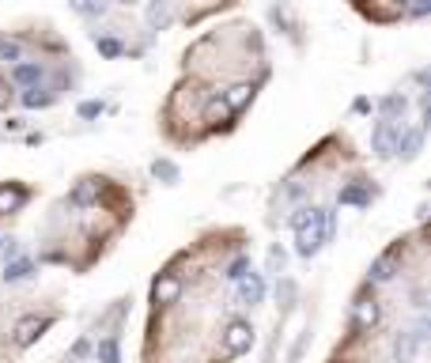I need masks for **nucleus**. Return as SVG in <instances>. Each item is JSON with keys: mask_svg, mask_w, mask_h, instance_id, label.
Returning a JSON list of instances; mask_svg holds the SVG:
<instances>
[{"mask_svg": "<svg viewBox=\"0 0 431 363\" xmlns=\"http://www.w3.org/2000/svg\"><path fill=\"white\" fill-rule=\"evenodd\" d=\"M121 4H132V0H121Z\"/></svg>", "mask_w": 431, "mask_h": 363, "instance_id": "c756f323", "label": "nucleus"}, {"mask_svg": "<svg viewBox=\"0 0 431 363\" xmlns=\"http://www.w3.org/2000/svg\"><path fill=\"white\" fill-rule=\"evenodd\" d=\"M151 174L163 178V182H178V167H174L171 159H156V163H151Z\"/></svg>", "mask_w": 431, "mask_h": 363, "instance_id": "6ab92c4d", "label": "nucleus"}, {"mask_svg": "<svg viewBox=\"0 0 431 363\" xmlns=\"http://www.w3.org/2000/svg\"><path fill=\"white\" fill-rule=\"evenodd\" d=\"M30 269H35V265H30L27 258H19V261H12V265H4V280H8V284H16V280L30 277Z\"/></svg>", "mask_w": 431, "mask_h": 363, "instance_id": "a211bd4d", "label": "nucleus"}, {"mask_svg": "<svg viewBox=\"0 0 431 363\" xmlns=\"http://www.w3.org/2000/svg\"><path fill=\"white\" fill-rule=\"evenodd\" d=\"M337 201H340V204H371V190H367V182H352V185H345Z\"/></svg>", "mask_w": 431, "mask_h": 363, "instance_id": "ddd939ff", "label": "nucleus"}, {"mask_svg": "<svg viewBox=\"0 0 431 363\" xmlns=\"http://www.w3.org/2000/svg\"><path fill=\"white\" fill-rule=\"evenodd\" d=\"M95 46L103 57H121V42L117 38H95Z\"/></svg>", "mask_w": 431, "mask_h": 363, "instance_id": "5701e85b", "label": "nucleus"}, {"mask_svg": "<svg viewBox=\"0 0 431 363\" xmlns=\"http://www.w3.org/2000/svg\"><path fill=\"white\" fill-rule=\"evenodd\" d=\"M98 114H103V103H95V98L80 106V117H98Z\"/></svg>", "mask_w": 431, "mask_h": 363, "instance_id": "cd10ccee", "label": "nucleus"}, {"mask_svg": "<svg viewBox=\"0 0 431 363\" xmlns=\"http://www.w3.org/2000/svg\"><path fill=\"white\" fill-rule=\"evenodd\" d=\"M219 117H227V106H224V103H219V98H216V103L208 106V121H212V125H216Z\"/></svg>", "mask_w": 431, "mask_h": 363, "instance_id": "bb28decb", "label": "nucleus"}, {"mask_svg": "<svg viewBox=\"0 0 431 363\" xmlns=\"http://www.w3.org/2000/svg\"><path fill=\"white\" fill-rule=\"evenodd\" d=\"M69 4H72V12H80V16H103L106 0H69Z\"/></svg>", "mask_w": 431, "mask_h": 363, "instance_id": "aec40b11", "label": "nucleus"}, {"mask_svg": "<svg viewBox=\"0 0 431 363\" xmlns=\"http://www.w3.org/2000/svg\"><path fill=\"white\" fill-rule=\"evenodd\" d=\"M98 190H103V182H98V178H84L72 190V201L76 204H91V201H98Z\"/></svg>", "mask_w": 431, "mask_h": 363, "instance_id": "2eb2a0df", "label": "nucleus"}, {"mask_svg": "<svg viewBox=\"0 0 431 363\" xmlns=\"http://www.w3.org/2000/svg\"><path fill=\"white\" fill-rule=\"evenodd\" d=\"M292 227H295V250H299V258H314L329 242V235H333V216L326 208H299L292 216Z\"/></svg>", "mask_w": 431, "mask_h": 363, "instance_id": "f257e3e1", "label": "nucleus"}, {"mask_svg": "<svg viewBox=\"0 0 431 363\" xmlns=\"http://www.w3.org/2000/svg\"><path fill=\"white\" fill-rule=\"evenodd\" d=\"M431 12V0H408V4H405V16L408 19H424Z\"/></svg>", "mask_w": 431, "mask_h": 363, "instance_id": "4be33fe9", "label": "nucleus"}, {"mask_svg": "<svg viewBox=\"0 0 431 363\" xmlns=\"http://www.w3.org/2000/svg\"><path fill=\"white\" fill-rule=\"evenodd\" d=\"M95 359H98V363H121L117 337H106V340H98V348H95Z\"/></svg>", "mask_w": 431, "mask_h": 363, "instance_id": "f3484780", "label": "nucleus"}, {"mask_svg": "<svg viewBox=\"0 0 431 363\" xmlns=\"http://www.w3.org/2000/svg\"><path fill=\"white\" fill-rule=\"evenodd\" d=\"M367 280H371V284H386V280H393V254H386V258L374 261L371 272H367Z\"/></svg>", "mask_w": 431, "mask_h": 363, "instance_id": "dca6fc26", "label": "nucleus"}, {"mask_svg": "<svg viewBox=\"0 0 431 363\" xmlns=\"http://www.w3.org/2000/svg\"><path fill=\"white\" fill-rule=\"evenodd\" d=\"M12 80H16V83H27V87H38V80H42V64L19 61L16 69H12Z\"/></svg>", "mask_w": 431, "mask_h": 363, "instance_id": "4468645a", "label": "nucleus"}, {"mask_svg": "<svg viewBox=\"0 0 431 363\" xmlns=\"http://www.w3.org/2000/svg\"><path fill=\"white\" fill-rule=\"evenodd\" d=\"M46 329H50V318H38V314L19 318V322H16V345H19V348L35 345V340L46 333Z\"/></svg>", "mask_w": 431, "mask_h": 363, "instance_id": "20e7f679", "label": "nucleus"}, {"mask_svg": "<svg viewBox=\"0 0 431 363\" xmlns=\"http://www.w3.org/2000/svg\"><path fill=\"white\" fill-rule=\"evenodd\" d=\"M379 110L393 121V114H401V110H405V95H386L382 103H379Z\"/></svg>", "mask_w": 431, "mask_h": 363, "instance_id": "412c9836", "label": "nucleus"}, {"mask_svg": "<svg viewBox=\"0 0 431 363\" xmlns=\"http://www.w3.org/2000/svg\"><path fill=\"white\" fill-rule=\"evenodd\" d=\"M416 348H420L416 333H397V337H393V359H397V363H408V359L416 356Z\"/></svg>", "mask_w": 431, "mask_h": 363, "instance_id": "f8f14e48", "label": "nucleus"}, {"mask_svg": "<svg viewBox=\"0 0 431 363\" xmlns=\"http://www.w3.org/2000/svg\"><path fill=\"white\" fill-rule=\"evenodd\" d=\"M178 295H182V280H178V277H171V272H163V277L151 284V303H156V306L178 303Z\"/></svg>", "mask_w": 431, "mask_h": 363, "instance_id": "423d86ee", "label": "nucleus"}, {"mask_svg": "<svg viewBox=\"0 0 431 363\" xmlns=\"http://www.w3.org/2000/svg\"><path fill=\"white\" fill-rule=\"evenodd\" d=\"M0 57H4V61H19V57H23V50H19V42H8V38H0Z\"/></svg>", "mask_w": 431, "mask_h": 363, "instance_id": "b1692460", "label": "nucleus"}, {"mask_svg": "<svg viewBox=\"0 0 431 363\" xmlns=\"http://www.w3.org/2000/svg\"><path fill=\"white\" fill-rule=\"evenodd\" d=\"M246 269H250V261H246V258L231 261V269H227V280H242V277H246Z\"/></svg>", "mask_w": 431, "mask_h": 363, "instance_id": "393cba45", "label": "nucleus"}, {"mask_svg": "<svg viewBox=\"0 0 431 363\" xmlns=\"http://www.w3.org/2000/svg\"><path fill=\"white\" fill-rule=\"evenodd\" d=\"M397 133H401V121H379V129H374V151H379L382 159H390L393 156V148H397Z\"/></svg>", "mask_w": 431, "mask_h": 363, "instance_id": "39448f33", "label": "nucleus"}, {"mask_svg": "<svg viewBox=\"0 0 431 363\" xmlns=\"http://www.w3.org/2000/svg\"><path fill=\"white\" fill-rule=\"evenodd\" d=\"M261 295H265L261 277H258V272H246V277L239 280V299L246 303V306H253V303H261Z\"/></svg>", "mask_w": 431, "mask_h": 363, "instance_id": "1a4fd4ad", "label": "nucleus"}, {"mask_svg": "<svg viewBox=\"0 0 431 363\" xmlns=\"http://www.w3.org/2000/svg\"><path fill=\"white\" fill-rule=\"evenodd\" d=\"M27 204V190L23 185H0V216L16 212V208Z\"/></svg>", "mask_w": 431, "mask_h": 363, "instance_id": "9d476101", "label": "nucleus"}, {"mask_svg": "<svg viewBox=\"0 0 431 363\" xmlns=\"http://www.w3.org/2000/svg\"><path fill=\"white\" fill-rule=\"evenodd\" d=\"M379 318H382V311H379V299H374V295H360V299L352 303V329H356V333H371V329L379 325Z\"/></svg>", "mask_w": 431, "mask_h": 363, "instance_id": "f03ea898", "label": "nucleus"}, {"mask_svg": "<svg viewBox=\"0 0 431 363\" xmlns=\"http://www.w3.org/2000/svg\"><path fill=\"white\" fill-rule=\"evenodd\" d=\"M23 103H27V106H50V103H53V95H38V87H35V91H27V95H23Z\"/></svg>", "mask_w": 431, "mask_h": 363, "instance_id": "a878e982", "label": "nucleus"}, {"mask_svg": "<svg viewBox=\"0 0 431 363\" xmlns=\"http://www.w3.org/2000/svg\"><path fill=\"white\" fill-rule=\"evenodd\" d=\"M420 144H424V129H405V125H401V133H397V148H393V156H401V159H416Z\"/></svg>", "mask_w": 431, "mask_h": 363, "instance_id": "0eeeda50", "label": "nucleus"}, {"mask_svg": "<svg viewBox=\"0 0 431 363\" xmlns=\"http://www.w3.org/2000/svg\"><path fill=\"white\" fill-rule=\"evenodd\" d=\"M171 19H174L171 0H151V4H148V23L156 27V30H167V27H171Z\"/></svg>", "mask_w": 431, "mask_h": 363, "instance_id": "9b49d317", "label": "nucleus"}, {"mask_svg": "<svg viewBox=\"0 0 431 363\" xmlns=\"http://www.w3.org/2000/svg\"><path fill=\"white\" fill-rule=\"evenodd\" d=\"M80 356H87V340H80V345L72 348V359H80Z\"/></svg>", "mask_w": 431, "mask_h": 363, "instance_id": "c85d7f7f", "label": "nucleus"}, {"mask_svg": "<svg viewBox=\"0 0 431 363\" xmlns=\"http://www.w3.org/2000/svg\"><path fill=\"white\" fill-rule=\"evenodd\" d=\"M250 345H253V325L242 322V318L227 322V329H224V348H227V356H242V352H250Z\"/></svg>", "mask_w": 431, "mask_h": 363, "instance_id": "7ed1b4c3", "label": "nucleus"}, {"mask_svg": "<svg viewBox=\"0 0 431 363\" xmlns=\"http://www.w3.org/2000/svg\"><path fill=\"white\" fill-rule=\"evenodd\" d=\"M250 98H253V83H235V87H227V91H224L227 114H239L242 106H250Z\"/></svg>", "mask_w": 431, "mask_h": 363, "instance_id": "6e6552de", "label": "nucleus"}, {"mask_svg": "<svg viewBox=\"0 0 431 363\" xmlns=\"http://www.w3.org/2000/svg\"><path fill=\"white\" fill-rule=\"evenodd\" d=\"M0 242H4V238H0Z\"/></svg>", "mask_w": 431, "mask_h": 363, "instance_id": "7c9ffc66", "label": "nucleus"}]
</instances>
